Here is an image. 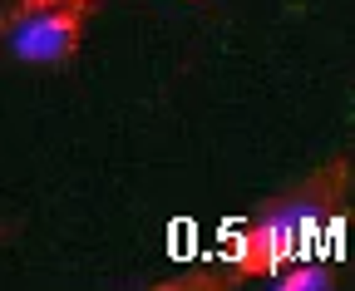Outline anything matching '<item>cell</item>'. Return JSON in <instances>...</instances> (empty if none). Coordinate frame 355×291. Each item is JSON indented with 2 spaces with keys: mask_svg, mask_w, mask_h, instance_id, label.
Here are the masks:
<instances>
[{
  "mask_svg": "<svg viewBox=\"0 0 355 291\" xmlns=\"http://www.w3.org/2000/svg\"><path fill=\"white\" fill-rule=\"evenodd\" d=\"M345 178H350V168H345V158H340L336 168H321V173L301 178L296 188L277 193L257 213V222L277 237V247H282L286 262L296 252H306V247L331 227V218L340 213V202H345Z\"/></svg>",
  "mask_w": 355,
  "mask_h": 291,
  "instance_id": "obj_1",
  "label": "cell"
},
{
  "mask_svg": "<svg viewBox=\"0 0 355 291\" xmlns=\"http://www.w3.org/2000/svg\"><path fill=\"white\" fill-rule=\"evenodd\" d=\"M50 6H94V0H15V10L0 20V25H10V20H20V15H30V10H50Z\"/></svg>",
  "mask_w": 355,
  "mask_h": 291,
  "instance_id": "obj_4",
  "label": "cell"
},
{
  "mask_svg": "<svg viewBox=\"0 0 355 291\" xmlns=\"http://www.w3.org/2000/svg\"><path fill=\"white\" fill-rule=\"evenodd\" d=\"M84 20H89V6H50V10H30L6 30V45L15 60H30V64H64L79 55L84 45Z\"/></svg>",
  "mask_w": 355,
  "mask_h": 291,
  "instance_id": "obj_2",
  "label": "cell"
},
{
  "mask_svg": "<svg viewBox=\"0 0 355 291\" xmlns=\"http://www.w3.org/2000/svg\"><path fill=\"white\" fill-rule=\"evenodd\" d=\"M272 281H277L282 291H331V286H336L331 267H311V262H282V267L272 272Z\"/></svg>",
  "mask_w": 355,
  "mask_h": 291,
  "instance_id": "obj_3",
  "label": "cell"
}]
</instances>
